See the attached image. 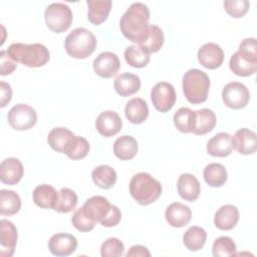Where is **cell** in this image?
<instances>
[{
  "instance_id": "cell-1",
  "label": "cell",
  "mask_w": 257,
  "mask_h": 257,
  "mask_svg": "<svg viewBox=\"0 0 257 257\" xmlns=\"http://www.w3.org/2000/svg\"><path fill=\"white\" fill-rule=\"evenodd\" d=\"M150 16V10L146 4L142 2L133 3L119 21L123 36L136 44H141L149 32Z\"/></svg>"
},
{
  "instance_id": "cell-2",
  "label": "cell",
  "mask_w": 257,
  "mask_h": 257,
  "mask_svg": "<svg viewBox=\"0 0 257 257\" xmlns=\"http://www.w3.org/2000/svg\"><path fill=\"white\" fill-rule=\"evenodd\" d=\"M82 210L88 218L95 223H100L103 227H114L121 220L120 210L102 196H93L87 199L82 205Z\"/></svg>"
},
{
  "instance_id": "cell-3",
  "label": "cell",
  "mask_w": 257,
  "mask_h": 257,
  "mask_svg": "<svg viewBox=\"0 0 257 257\" xmlns=\"http://www.w3.org/2000/svg\"><path fill=\"white\" fill-rule=\"evenodd\" d=\"M231 71L242 77L253 75L257 70V45L254 37L245 38L229 61Z\"/></svg>"
},
{
  "instance_id": "cell-4",
  "label": "cell",
  "mask_w": 257,
  "mask_h": 257,
  "mask_svg": "<svg viewBox=\"0 0 257 257\" xmlns=\"http://www.w3.org/2000/svg\"><path fill=\"white\" fill-rule=\"evenodd\" d=\"M162 191L161 183L146 172L134 175L130 181V193L137 203L142 206L156 202L160 198Z\"/></svg>"
},
{
  "instance_id": "cell-5",
  "label": "cell",
  "mask_w": 257,
  "mask_h": 257,
  "mask_svg": "<svg viewBox=\"0 0 257 257\" xmlns=\"http://www.w3.org/2000/svg\"><path fill=\"white\" fill-rule=\"evenodd\" d=\"M7 53L15 61L28 67H40L50 59L48 48L41 43H12Z\"/></svg>"
},
{
  "instance_id": "cell-6",
  "label": "cell",
  "mask_w": 257,
  "mask_h": 257,
  "mask_svg": "<svg viewBox=\"0 0 257 257\" xmlns=\"http://www.w3.org/2000/svg\"><path fill=\"white\" fill-rule=\"evenodd\" d=\"M210 88L208 74L200 69L192 68L183 76V92L190 103L199 104L207 100Z\"/></svg>"
},
{
  "instance_id": "cell-7",
  "label": "cell",
  "mask_w": 257,
  "mask_h": 257,
  "mask_svg": "<svg viewBox=\"0 0 257 257\" xmlns=\"http://www.w3.org/2000/svg\"><path fill=\"white\" fill-rule=\"evenodd\" d=\"M96 44L94 34L83 27L73 29L64 41L66 53L76 59H84L92 54L96 48Z\"/></svg>"
},
{
  "instance_id": "cell-8",
  "label": "cell",
  "mask_w": 257,
  "mask_h": 257,
  "mask_svg": "<svg viewBox=\"0 0 257 257\" xmlns=\"http://www.w3.org/2000/svg\"><path fill=\"white\" fill-rule=\"evenodd\" d=\"M72 18L71 9L64 3H51L44 10L46 26L55 33L66 31L72 23Z\"/></svg>"
},
{
  "instance_id": "cell-9",
  "label": "cell",
  "mask_w": 257,
  "mask_h": 257,
  "mask_svg": "<svg viewBox=\"0 0 257 257\" xmlns=\"http://www.w3.org/2000/svg\"><path fill=\"white\" fill-rule=\"evenodd\" d=\"M10 126L17 131H27L37 121L36 110L26 103H18L10 108L7 114Z\"/></svg>"
},
{
  "instance_id": "cell-10",
  "label": "cell",
  "mask_w": 257,
  "mask_h": 257,
  "mask_svg": "<svg viewBox=\"0 0 257 257\" xmlns=\"http://www.w3.org/2000/svg\"><path fill=\"white\" fill-rule=\"evenodd\" d=\"M151 99L157 110L167 112L172 109L177 99L175 87L170 82L160 81L152 88Z\"/></svg>"
},
{
  "instance_id": "cell-11",
  "label": "cell",
  "mask_w": 257,
  "mask_h": 257,
  "mask_svg": "<svg viewBox=\"0 0 257 257\" xmlns=\"http://www.w3.org/2000/svg\"><path fill=\"white\" fill-rule=\"evenodd\" d=\"M222 99L225 105L233 109L244 108L250 100V92L247 86L238 81L227 83L222 90Z\"/></svg>"
},
{
  "instance_id": "cell-12",
  "label": "cell",
  "mask_w": 257,
  "mask_h": 257,
  "mask_svg": "<svg viewBox=\"0 0 257 257\" xmlns=\"http://www.w3.org/2000/svg\"><path fill=\"white\" fill-rule=\"evenodd\" d=\"M92 66L95 74L102 78H110L119 70L120 61L115 53L105 51L94 58Z\"/></svg>"
},
{
  "instance_id": "cell-13",
  "label": "cell",
  "mask_w": 257,
  "mask_h": 257,
  "mask_svg": "<svg viewBox=\"0 0 257 257\" xmlns=\"http://www.w3.org/2000/svg\"><path fill=\"white\" fill-rule=\"evenodd\" d=\"M197 57L200 64L205 68L216 69L224 61V51L220 45L214 42H208L199 48Z\"/></svg>"
},
{
  "instance_id": "cell-14",
  "label": "cell",
  "mask_w": 257,
  "mask_h": 257,
  "mask_svg": "<svg viewBox=\"0 0 257 257\" xmlns=\"http://www.w3.org/2000/svg\"><path fill=\"white\" fill-rule=\"evenodd\" d=\"M121 126L122 120L119 114L113 110H104L95 119L96 131L105 138L116 135L121 130Z\"/></svg>"
},
{
  "instance_id": "cell-15",
  "label": "cell",
  "mask_w": 257,
  "mask_h": 257,
  "mask_svg": "<svg viewBox=\"0 0 257 257\" xmlns=\"http://www.w3.org/2000/svg\"><path fill=\"white\" fill-rule=\"evenodd\" d=\"M17 243V229L15 225L7 220L0 221V256L11 257L14 254Z\"/></svg>"
},
{
  "instance_id": "cell-16",
  "label": "cell",
  "mask_w": 257,
  "mask_h": 257,
  "mask_svg": "<svg viewBox=\"0 0 257 257\" xmlns=\"http://www.w3.org/2000/svg\"><path fill=\"white\" fill-rule=\"evenodd\" d=\"M77 248V239L68 233H57L50 237L48 249L54 256H68Z\"/></svg>"
},
{
  "instance_id": "cell-17",
  "label": "cell",
  "mask_w": 257,
  "mask_h": 257,
  "mask_svg": "<svg viewBox=\"0 0 257 257\" xmlns=\"http://www.w3.org/2000/svg\"><path fill=\"white\" fill-rule=\"evenodd\" d=\"M231 142L232 148L241 155H252L256 152V134L247 127H242L236 131L234 136L231 137Z\"/></svg>"
},
{
  "instance_id": "cell-18",
  "label": "cell",
  "mask_w": 257,
  "mask_h": 257,
  "mask_svg": "<svg viewBox=\"0 0 257 257\" xmlns=\"http://www.w3.org/2000/svg\"><path fill=\"white\" fill-rule=\"evenodd\" d=\"M24 174L22 163L16 158H7L0 165V180L3 184L14 186L20 182Z\"/></svg>"
},
{
  "instance_id": "cell-19",
  "label": "cell",
  "mask_w": 257,
  "mask_h": 257,
  "mask_svg": "<svg viewBox=\"0 0 257 257\" xmlns=\"http://www.w3.org/2000/svg\"><path fill=\"white\" fill-rule=\"evenodd\" d=\"M165 218L172 227L182 228L190 223L192 211L187 205L180 202H174L167 207Z\"/></svg>"
},
{
  "instance_id": "cell-20",
  "label": "cell",
  "mask_w": 257,
  "mask_h": 257,
  "mask_svg": "<svg viewBox=\"0 0 257 257\" xmlns=\"http://www.w3.org/2000/svg\"><path fill=\"white\" fill-rule=\"evenodd\" d=\"M177 188L180 197L188 202L196 201L201 193L200 182L190 173H184L179 177Z\"/></svg>"
},
{
  "instance_id": "cell-21",
  "label": "cell",
  "mask_w": 257,
  "mask_h": 257,
  "mask_svg": "<svg viewBox=\"0 0 257 257\" xmlns=\"http://www.w3.org/2000/svg\"><path fill=\"white\" fill-rule=\"evenodd\" d=\"M239 221V210L236 206L227 204L220 207L215 213L214 224L216 228L223 231H229L236 227Z\"/></svg>"
},
{
  "instance_id": "cell-22",
  "label": "cell",
  "mask_w": 257,
  "mask_h": 257,
  "mask_svg": "<svg viewBox=\"0 0 257 257\" xmlns=\"http://www.w3.org/2000/svg\"><path fill=\"white\" fill-rule=\"evenodd\" d=\"M217 117L210 108H201L194 110V122L192 133L197 136H203L210 133L216 125Z\"/></svg>"
},
{
  "instance_id": "cell-23",
  "label": "cell",
  "mask_w": 257,
  "mask_h": 257,
  "mask_svg": "<svg viewBox=\"0 0 257 257\" xmlns=\"http://www.w3.org/2000/svg\"><path fill=\"white\" fill-rule=\"evenodd\" d=\"M231 135L228 133H219L211 138L207 143V153L212 157L225 158L232 153Z\"/></svg>"
},
{
  "instance_id": "cell-24",
  "label": "cell",
  "mask_w": 257,
  "mask_h": 257,
  "mask_svg": "<svg viewBox=\"0 0 257 257\" xmlns=\"http://www.w3.org/2000/svg\"><path fill=\"white\" fill-rule=\"evenodd\" d=\"M113 87L118 95L126 97L140 90L141 79L137 74L124 72L116 76L113 82Z\"/></svg>"
},
{
  "instance_id": "cell-25",
  "label": "cell",
  "mask_w": 257,
  "mask_h": 257,
  "mask_svg": "<svg viewBox=\"0 0 257 257\" xmlns=\"http://www.w3.org/2000/svg\"><path fill=\"white\" fill-rule=\"evenodd\" d=\"M124 114L132 123L140 124L144 122L149 116V106L147 101L141 97L130 99L125 104Z\"/></svg>"
},
{
  "instance_id": "cell-26",
  "label": "cell",
  "mask_w": 257,
  "mask_h": 257,
  "mask_svg": "<svg viewBox=\"0 0 257 257\" xmlns=\"http://www.w3.org/2000/svg\"><path fill=\"white\" fill-rule=\"evenodd\" d=\"M139 150L137 140L132 136L118 137L113 144L114 156L122 161H128L136 157Z\"/></svg>"
},
{
  "instance_id": "cell-27",
  "label": "cell",
  "mask_w": 257,
  "mask_h": 257,
  "mask_svg": "<svg viewBox=\"0 0 257 257\" xmlns=\"http://www.w3.org/2000/svg\"><path fill=\"white\" fill-rule=\"evenodd\" d=\"M88 13L87 18L93 25H99L104 22L111 10L110 0H87Z\"/></svg>"
},
{
  "instance_id": "cell-28",
  "label": "cell",
  "mask_w": 257,
  "mask_h": 257,
  "mask_svg": "<svg viewBox=\"0 0 257 257\" xmlns=\"http://www.w3.org/2000/svg\"><path fill=\"white\" fill-rule=\"evenodd\" d=\"M58 192L47 184L37 186L33 191V201L36 206L43 209H53L57 201Z\"/></svg>"
},
{
  "instance_id": "cell-29",
  "label": "cell",
  "mask_w": 257,
  "mask_h": 257,
  "mask_svg": "<svg viewBox=\"0 0 257 257\" xmlns=\"http://www.w3.org/2000/svg\"><path fill=\"white\" fill-rule=\"evenodd\" d=\"M203 177L209 186L219 188L227 182L228 173L222 164L211 163L205 167Z\"/></svg>"
},
{
  "instance_id": "cell-30",
  "label": "cell",
  "mask_w": 257,
  "mask_h": 257,
  "mask_svg": "<svg viewBox=\"0 0 257 257\" xmlns=\"http://www.w3.org/2000/svg\"><path fill=\"white\" fill-rule=\"evenodd\" d=\"M93 183L104 190L110 189L116 182L117 176L113 168L107 165H100L93 169L91 173Z\"/></svg>"
},
{
  "instance_id": "cell-31",
  "label": "cell",
  "mask_w": 257,
  "mask_h": 257,
  "mask_svg": "<svg viewBox=\"0 0 257 257\" xmlns=\"http://www.w3.org/2000/svg\"><path fill=\"white\" fill-rule=\"evenodd\" d=\"M207 240V232L199 226H191L183 235V243L192 252L201 250Z\"/></svg>"
},
{
  "instance_id": "cell-32",
  "label": "cell",
  "mask_w": 257,
  "mask_h": 257,
  "mask_svg": "<svg viewBox=\"0 0 257 257\" xmlns=\"http://www.w3.org/2000/svg\"><path fill=\"white\" fill-rule=\"evenodd\" d=\"M21 209V200L17 193L12 190L2 189L0 191V214L12 216Z\"/></svg>"
},
{
  "instance_id": "cell-33",
  "label": "cell",
  "mask_w": 257,
  "mask_h": 257,
  "mask_svg": "<svg viewBox=\"0 0 257 257\" xmlns=\"http://www.w3.org/2000/svg\"><path fill=\"white\" fill-rule=\"evenodd\" d=\"M89 149V143L86 139L74 135L66 144L63 154L71 160H80L87 156Z\"/></svg>"
},
{
  "instance_id": "cell-34",
  "label": "cell",
  "mask_w": 257,
  "mask_h": 257,
  "mask_svg": "<svg viewBox=\"0 0 257 257\" xmlns=\"http://www.w3.org/2000/svg\"><path fill=\"white\" fill-rule=\"evenodd\" d=\"M123 54L126 63L136 68L147 66L151 60V54L138 44L127 46Z\"/></svg>"
},
{
  "instance_id": "cell-35",
  "label": "cell",
  "mask_w": 257,
  "mask_h": 257,
  "mask_svg": "<svg viewBox=\"0 0 257 257\" xmlns=\"http://www.w3.org/2000/svg\"><path fill=\"white\" fill-rule=\"evenodd\" d=\"M73 136L74 134L66 127H62V126L53 127L48 133L47 143L53 151L63 154V150L66 144Z\"/></svg>"
},
{
  "instance_id": "cell-36",
  "label": "cell",
  "mask_w": 257,
  "mask_h": 257,
  "mask_svg": "<svg viewBox=\"0 0 257 257\" xmlns=\"http://www.w3.org/2000/svg\"><path fill=\"white\" fill-rule=\"evenodd\" d=\"M164 41H165V37H164L163 30L155 24H150L149 32L146 39L141 44H138V45H140L142 48H144L147 52L151 54V53L158 52L162 48Z\"/></svg>"
},
{
  "instance_id": "cell-37",
  "label": "cell",
  "mask_w": 257,
  "mask_h": 257,
  "mask_svg": "<svg viewBox=\"0 0 257 257\" xmlns=\"http://www.w3.org/2000/svg\"><path fill=\"white\" fill-rule=\"evenodd\" d=\"M78 197L73 190L69 188H62L58 192L57 201L53 210L59 213H69L76 207Z\"/></svg>"
},
{
  "instance_id": "cell-38",
  "label": "cell",
  "mask_w": 257,
  "mask_h": 257,
  "mask_svg": "<svg viewBox=\"0 0 257 257\" xmlns=\"http://www.w3.org/2000/svg\"><path fill=\"white\" fill-rule=\"evenodd\" d=\"M173 120L177 130L181 133H192L194 122V110L189 107H180L175 112Z\"/></svg>"
},
{
  "instance_id": "cell-39",
  "label": "cell",
  "mask_w": 257,
  "mask_h": 257,
  "mask_svg": "<svg viewBox=\"0 0 257 257\" xmlns=\"http://www.w3.org/2000/svg\"><path fill=\"white\" fill-rule=\"evenodd\" d=\"M237 247L232 238L228 236L218 237L212 246V253L214 257H229L235 256Z\"/></svg>"
},
{
  "instance_id": "cell-40",
  "label": "cell",
  "mask_w": 257,
  "mask_h": 257,
  "mask_svg": "<svg viewBox=\"0 0 257 257\" xmlns=\"http://www.w3.org/2000/svg\"><path fill=\"white\" fill-rule=\"evenodd\" d=\"M124 245L115 237L107 238L100 246V255L102 257H119L123 254Z\"/></svg>"
},
{
  "instance_id": "cell-41",
  "label": "cell",
  "mask_w": 257,
  "mask_h": 257,
  "mask_svg": "<svg viewBox=\"0 0 257 257\" xmlns=\"http://www.w3.org/2000/svg\"><path fill=\"white\" fill-rule=\"evenodd\" d=\"M223 5L225 11L234 18L243 17L250 7L248 0H226L223 2Z\"/></svg>"
},
{
  "instance_id": "cell-42",
  "label": "cell",
  "mask_w": 257,
  "mask_h": 257,
  "mask_svg": "<svg viewBox=\"0 0 257 257\" xmlns=\"http://www.w3.org/2000/svg\"><path fill=\"white\" fill-rule=\"evenodd\" d=\"M71 223L74 228L80 232H89L94 228L96 224L84 214L82 207L76 209V211L73 213L71 217Z\"/></svg>"
},
{
  "instance_id": "cell-43",
  "label": "cell",
  "mask_w": 257,
  "mask_h": 257,
  "mask_svg": "<svg viewBox=\"0 0 257 257\" xmlns=\"http://www.w3.org/2000/svg\"><path fill=\"white\" fill-rule=\"evenodd\" d=\"M17 67V62H15L10 55L7 53V50L0 51V74L7 75L12 73Z\"/></svg>"
},
{
  "instance_id": "cell-44",
  "label": "cell",
  "mask_w": 257,
  "mask_h": 257,
  "mask_svg": "<svg viewBox=\"0 0 257 257\" xmlns=\"http://www.w3.org/2000/svg\"><path fill=\"white\" fill-rule=\"evenodd\" d=\"M0 91H1V97H0V106L4 107L7 103L10 102L12 98V89L9 83L5 81L0 82Z\"/></svg>"
},
{
  "instance_id": "cell-45",
  "label": "cell",
  "mask_w": 257,
  "mask_h": 257,
  "mask_svg": "<svg viewBox=\"0 0 257 257\" xmlns=\"http://www.w3.org/2000/svg\"><path fill=\"white\" fill-rule=\"evenodd\" d=\"M126 257H138V256H141V257H145V256H148L150 257L151 256V252L149 251V249L145 246H142V245H134L130 248V250L126 252L125 254Z\"/></svg>"
}]
</instances>
